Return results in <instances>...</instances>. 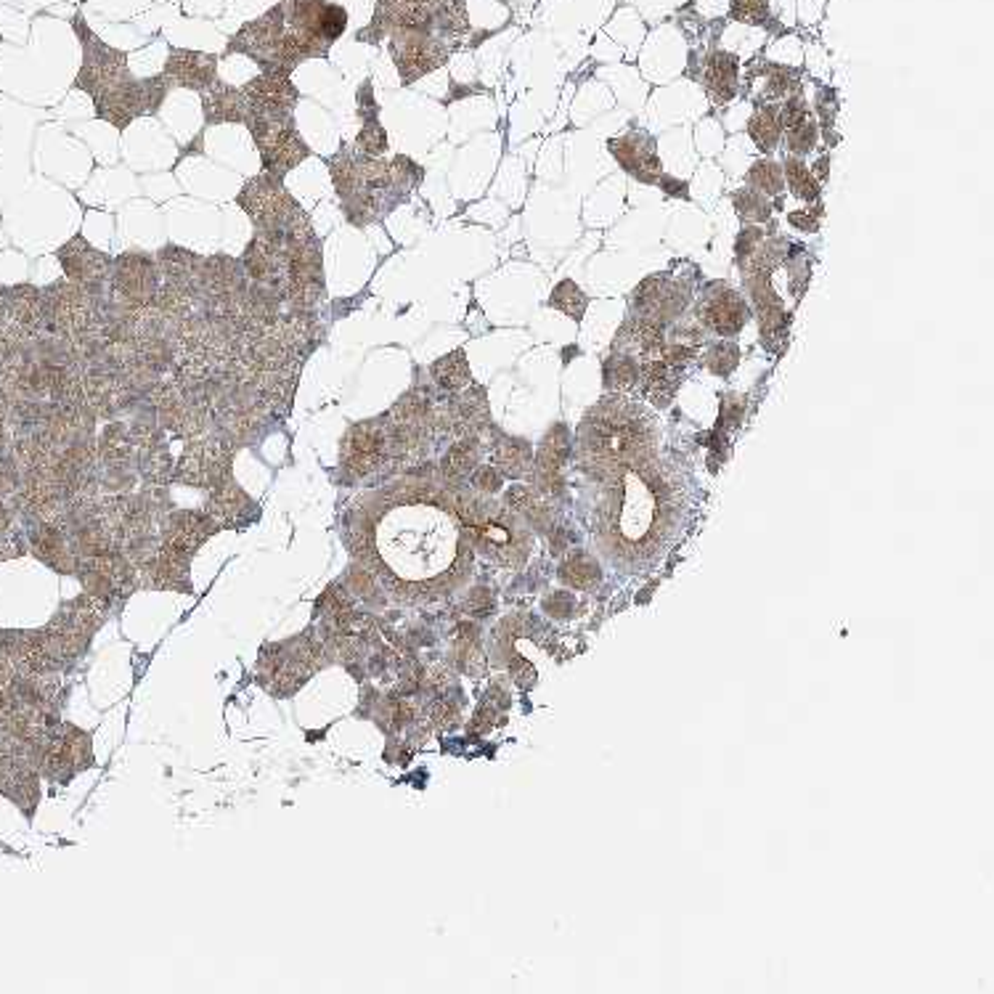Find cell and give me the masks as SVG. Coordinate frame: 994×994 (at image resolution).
Instances as JSON below:
<instances>
[{
  "label": "cell",
  "instance_id": "obj_11",
  "mask_svg": "<svg viewBox=\"0 0 994 994\" xmlns=\"http://www.w3.org/2000/svg\"><path fill=\"white\" fill-rule=\"evenodd\" d=\"M215 72H218V56L202 54V51H186V48H170L162 77L167 83L183 85L189 91L202 93L218 80Z\"/></svg>",
  "mask_w": 994,
  "mask_h": 994
},
{
  "label": "cell",
  "instance_id": "obj_35",
  "mask_svg": "<svg viewBox=\"0 0 994 994\" xmlns=\"http://www.w3.org/2000/svg\"><path fill=\"white\" fill-rule=\"evenodd\" d=\"M478 486L488 488V491H494V488H499V478H496V472H491V470L480 472V475H478Z\"/></svg>",
  "mask_w": 994,
  "mask_h": 994
},
{
  "label": "cell",
  "instance_id": "obj_32",
  "mask_svg": "<svg viewBox=\"0 0 994 994\" xmlns=\"http://www.w3.org/2000/svg\"><path fill=\"white\" fill-rule=\"evenodd\" d=\"M756 242H761V228L756 226L745 228L743 234L737 236V255H751V252L756 250V247H753Z\"/></svg>",
  "mask_w": 994,
  "mask_h": 994
},
{
  "label": "cell",
  "instance_id": "obj_18",
  "mask_svg": "<svg viewBox=\"0 0 994 994\" xmlns=\"http://www.w3.org/2000/svg\"><path fill=\"white\" fill-rule=\"evenodd\" d=\"M560 578L573 589H592L600 581V565L589 554H573L560 570Z\"/></svg>",
  "mask_w": 994,
  "mask_h": 994
},
{
  "label": "cell",
  "instance_id": "obj_15",
  "mask_svg": "<svg viewBox=\"0 0 994 994\" xmlns=\"http://www.w3.org/2000/svg\"><path fill=\"white\" fill-rule=\"evenodd\" d=\"M700 319H703L706 327L714 329V332L732 337V334L740 332L745 321H748V308H745V303L735 295V292H721L719 297H714V300H708V303L703 305Z\"/></svg>",
  "mask_w": 994,
  "mask_h": 994
},
{
  "label": "cell",
  "instance_id": "obj_33",
  "mask_svg": "<svg viewBox=\"0 0 994 994\" xmlns=\"http://www.w3.org/2000/svg\"><path fill=\"white\" fill-rule=\"evenodd\" d=\"M788 221L790 226L801 228V231H809V234H814V231L820 228V223H817V218H814L812 213H790Z\"/></svg>",
  "mask_w": 994,
  "mask_h": 994
},
{
  "label": "cell",
  "instance_id": "obj_14",
  "mask_svg": "<svg viewBox=\"0 0 994 994\" xmlns=\"http://www.w3.org/2000/svg\"><path fill=\"white\" fill-rule=\"evenodd\" d=\"M59 260L61 266H64V274L72 281H77V284H88V281L101 279V274L109 266L107 255L93 250L83 236H75L72 242L64 244L59 250Z\"/></svg>",
  "mask_w": 994,
  "mask_h": 994
},
{
  "label": "cell",
  "instance_id": "obj_24",
  "mask_svg": "<svg viewBox=\"0 0 994 994\" xmlns=\"http://www.w3.org/2000/svg\"><path fill=\"white\" fill-rule=\"evenodd\" d=\"M735 210H737V215L743 218V221L764 223L769 218V205L764 202V197H761V194H756V191H751V189L737 191Z\"/></svg>",
  "mask_w": 994,
  "mask_h": 994
},
{
  "label": "cell",
  "instance_id": "obj_34",
  "mask_svg": "<svg viewBox=\"0 0 994 994\" xmlns=\"http://www.w3.org/2000/svg\"><path fill=\"white\" fill-rule=\"evenodd\" d=\"M661 189L666 191V194H671V197L687 199V183H684V181H674V178H663Z\"/></svg>",
  "mask_w": 994,
  "mask_h": 994
},
{
  "label": "cell",
  "instance_id": "obj_1",
  "mask_svg": "<svg viewBox=\"0 0 994 994\" xmlns=\"http://www.w3.org/2000/svg\"><path fill=\"white\" fill-rule=\"evenodd\" d=\"M637 467V464H634ZM679 525L674 480L658 464L623 480L602 523V549L621 568H645L666 552Z\"/></svg>",
  "mask_w": 994,
  "mask_h": 994
},
{
  "label": "cell",
  "instance_id": "obj_36",
  "mask_svg": "<svg viewBox=\"0 0 994 994\" xmlns=\"http://www.w3.org/2000/svg\"><path fill=\"white\" fill-rule=\"evenodd\" d=\"M817 175H820V181L828 178V157H822L820 160V165H817Z\"/></svg>",
  "mask_w": 994,
  "mask_h": 994
},
{
  "label": "cell",
  "instance_id": "obj_30",
  "mask_svg": "<svg viewBox=\"0 0 994 994\" xmlns=\"http://www.w3.org/2000/svg\"><path fill=\"white\" fill-rule=\"evenodd\" d=\"M814 138H817V128H814V122L806 120L804 125H798V128L790 130L788 149L796 154H806L814 146Z\"/></svg>",
  "mask_w": 994,
  "mask_h": 994
},
{
  "label": "cell",
  "instance_id": "obj_31",
  "mask_svg": "<svg viewBox=\"0 0 994 994\" xmlns=\"http://www.w3.org/2000/svg\"><path fill=\"white\" fill-rule=\"evenodd\" d=\"M358 114H361V120L364 122L377 120V104H374V99L369 96V83H364V88L358 93Z\"/></svg>",
  "mask_w": 994,
  "mask_h": 994
},
{
  "label": "cell",
  "instance_id": "obj_3",
  "mask_svg": "<svg viewBox=\"0 0 994 994\" xmlns=\"http://www.w3.org/2000/svg\"><path fill=\"white\" fill-rule=\"evenodd\" d=\"M653 443L655 433L650 427V419L637 406H631L621 398L602 401L586 417V454L600 467L615 470L626 464H642L653 451Z\"/></svg>",
  "mask_w": 994,
  "mask_h": 994
},
{
  "label": "cell",
  "instance_id": "obj_25",
  "mask_svg": "<svg viewBox=\"0 0 994 994\" xmlns=\"http://www.w3.org/2000/svg\"><path fill=\"white\" fill-rule=\"evenodd\" d=\"M356 146L358 152L366 154V157H380V154L387 149L385 128H382L377 120L364 122V128H361V133H358L356 138Z\"/></svg>",
  "mask_w": 994,
  "mask_h": 994
},
{
  "label": "cell",
  "instance_id": "obj_23",
  "mask_svg": "<svg viewBox=\"0 0 994 994\" xmlns=\"http://www.w3.org/2000/svg\"><path fill=\"white\" fill-rule=\"evenodd\" d=\"M639 380V369L637 361L629 356H613L605 364V382L608 387H615V390H629V387L637 385Z\"/></svg>",
  "mask_w": 994,
  "mask_h": 994
},
{
  "label": "cell",
  "instance_id": "obj_26",
  "mask_svg": "<svg viewBox=\"0 0 994 994\" xmlns=\"http://www.w3.org/2000/svg\"><path fill=\"white\" fill-rule=\"evenodd\" d=\"M748 181H751L753 186H759L764 194H780L782 189L780 165H774V162H756L751 173H748Z\"/></svg>",
  "mask_w": 994,
  "mask_h": 994
},
{
  "label": "cell",
  "instance_id": "obj_10",
  "mask_svg": "<svg viewBox=\"0 0 994 994\" xmlns=\"http://www.w3.org/2000/svg\"><path fill=\"white\" fill-rule=\"evenodd\" d=\"M390 54L406 85L438 69L448 59V51L430 35V30H403V27L393 30Z\"/></svg>",
  "mask_w": 994,
  "mask_h": 994
},
{
  "label": "cell",
  "instance_id": "obj_16",
  "mask_svg": "<svg viewBox=\"0 0 994 994\" xmlns=\"http://www.w3.org/2000/svg\"><path fill=\"white\" fill-rule=\"evenodd\" d=\"M613 154L621 160V165L629 170L631 175H637L642 181H655V175L661 173V157L655 154V149L650 144L645 149H637L634 138H621V141H613L610 144Z\"/></svg>",
  "mask_w": 994,
  "mask_h": 994
},
{
  "label": "cell",
  "instance_id": "obj_9",
  "mask_svg": "<svg viewBox=\"0 0 994 994\" xmlns=\"http://www.w3.org/2000/svg\"><path fill=\"white\" fill-rule=\"evenodd\" d=\"M236 205L250 215V221L258 228H284L297 213L295 197L289 194L279 175L263 173L252 178L236 197Z\"/></svg>",
  "mask_w": 994,
  "mask_h": 994
},
{
  "label": "cell",
  "instance_id": "obj_27",
  "mask_svg": "<svg viewBox=\"0 0 994 994\" xmlns=\"http://www.w3.org/2000/svg\"><path fill=\"white\" fill-rule=\"evenodd\" d=\"M737 361H740V353H737L735 345H716L708 353V369L721 374V377H727L737 366Z\"/></svg>",
  "mask_w": 994,
  "mask_h": 994
},
{
  "label": "cell",
  "instance_id": "obj_19",
  "mask_svg": "<svg viewBox=\"0 0 994 994\" xmlns=\"http://www.w3.org/2000/svg\"><path fill=\"white\" fill-rule=\"evenodd\" d=\"M549 305H554L557 311H562L570 319L581 321L586 311V295L573 281H560L557 289L552 292V297H549Z\"/></svg>",
  "mask_w": 994,
  "mask_h": 994
},
{
  "label": "cell",
  "instance_id": "obj_12",
  "mask_svg": "<svg viewBox=\"0 0 994 994\" xmlns=\"http://www.w3.org/2000/svg\"><path fill=\"white\" fill-rule=\"evenodd\" d=\"M242 91L252 114H292L295 104L300 101V93L289 75H276V72H263L260 77L242 85Z\"/></svg>",
  "mask_w": 994,
  "mask_h": 994
},
{
  "label": "cell",
  "instance_id": "obj_29",
  "mask_svg": "<svg viewBox=\"0 0 994 994\" xmlns=\"http://www.w3.org/2000/svg\"><path fill=\"white\" fill-rule=\"evenodd\" d=\"M806 120H809V109H806V104L801 99H788L785 104H782L780 112H777V122H780V128L793 130V128H798V125H804Z\"/></svg>",
  "mask_w": 994,
  "mask_h": 994
},
{
  "label": "cell",
  "instance_id": "obj_21",
  "mask_svg": "<svg viewBox=\"0 0 994 994\" xmlns=\"http://www.w3.org/2000/svg\"><path fill=\"white\" fill-rule=\"evenodd\" d=\"M785 178L790 183V191L804 202H817L820 199V183L814 181V175L806 170L804 162L788 160L785 162Z\"/></svg>",
  "mask_w": 994,
  "mask_h": 994
},
{
  "label": "cell",
  "instance_id": "obj_20",
  "mask_svg": "<svg viewBox=\"0 0 994 994\" xmlns=\"http://www.w3.org/2000/svg\"><path fill=\"white\" fill-rule=\"evenodd\" d=\"M751 138L756 141L759 149L764 152H772L777 141H780V122H777V109H761V112L753 114L751 120Z\"/></svg>",
  "mask_w": 994,
  "mask_h": 994
},
{
  "label": "cell",
  "instance_id": "obj_4",
  "mask_svg": "<svg viewBox=\"0 0 994 994\" xmlns=\"http://www.w3.org/2000/svg\"><path fill=\"white\" fill-rule=\"evenodd\" d=\"M284 14V59L289 72L305 59L327 56L332 43L348 27L345 8L327 0H281Z\"/></svg>",
  "mask_w": 994,
  "mask_h": 994
},
{
  "label": "cell",
  "instance_id": "obj_6",
  "mask_svg": "<svg viewBox=\"0 0 994 994\" xmlns=\"http://www.w3.org/2000/svg\"><path fill=\"white\" fill-rule=\"evenodd\" d=\"M75 32L83 40V67H80L75 80L80 91L88 93L91 99H99L107 91H112L114 85L128 80V56L96 38L85 27L83 16H75Z\"/></svg>",
  "mask_w": 994,
  "mask_h": 994
},
{
  "label": "cell",
  "instance_id": "obj_17",
  "mask_svg": "<svg viewBox=\"0 0 994 994\" xmlns=\"http://www.w3.org/2000/svg\"><path fill=\"white\" fill-rule=\"evenodd\" d=\"M708 88L719 104H727L737 88V59L732 54H714L708 61Z\"/></svg>",
  "mask_w": 994,
  "mask_h": 994
},
{
  "label": "cell",
  "instance_id": "obj_7",
  "mask_svg": "<svg viewBox=\"0 0 994 994\" xmlns=\"http://www.w3.org/2000/svg\"><path fill=\"white\" fill-rule=\"evenodd\" d=\"M165 93L167 80L162 75L149 77V80H133V77H128L120 85H114L112 91H107L99 99H93V104H96L99 120H107L114 128L125 130L141 114H157Z\"/></svg>",
  "mask_w": 994,
  "mask_h": 994
},
{
  "label": "cell",
  "instance_id": "obj_8",
  "mask_svg": "<svg viewBox=\"0 0 994 994\" xmlns=\"http://www.w3.org/2000/svg\"><path fill=\"white\" fill-rule=\"evenodd\" d=\"M228 54L250 56L255 64H260L263 72H276V75H289L287 59H284V14L281 3L268 14H263L255 22L244 24L236 32L226 48Z\"/></svg>",
  "mask_w": 994,
  "mask_h": 994
},
{
  "label": "cell",
  "instance_id": "obj_28",
  "mask_svg": "<svg viewBox=\"0 0 994 994\" xmlns=\"http://www.w3.org/2000/svg\"><path fill=\"white\" fill-rule=\"evenodd\" d=\"M769 14L767 0H732V16L748 24H764Z\"/></svg>",
  "mask_w": 994,
  "mask_h": 994
},
{
  "label": "cell",
  "instance_id": "obj_13",
  "mask_svg": "<svg viewBox=\"0 0 994 994\" xmlns=\"http://www.w3.org/2000/svg\"><path fill=\"white\" fill-rule=\"evenodd\" d=\"M202 112L210 125H218V122H244L247 125L252 117L242 88L226 85L221 80H215L207 91H202Z\"/></svg>",
  "mask_w": 994,
  "mask_h": 994
},
{
  "label": "cell",
  "instance_id": "obj_2",
  "mask_svg": "<svg viewBox=\"0 0 994 994\" xmlns=\"http://www.w3.org/2000/svg\"><path fill=\"white\" fill-rule=\"evenodd\" d=\"M382 568L401 584H438L459 562V531L438 507L406 501L385 512L374 531Z\"/></svg>",
  "mask_w": 994,
  "mask_h": 994
},
{
  "label": "cell",
  "instance_id": "obj_5",
  "mask_svg": "<svg viewBox=\"0 0 994 994\" xmlns=\"http://www.w3.org/2000/svg\"><path fill=\"white\" fill-rule=\"evenodd\" d=\"M266 173L284 175L311 157V146L297 133L292 114H252L247 122Z\"/></svg>",
  "mask_w": 994,
  "mask_h": 994
},
{
  "label": "cell",
  "instance_id": "obj_22",
  "mask_svg": "<svg viewBox=\"0 0 994 994\" xmlns=\"http://www.w3.org/2000/svg\"><path fill=\"white\" fill-rule=\"evenodd\" d=\"M433 374L443 387H462L464 382L470 380V369H467V358H464L462 350L435 361Z\"/></svg>",
  "mask_w": 994,
  "mask_h": 994
}]
</instances>
